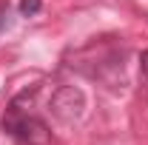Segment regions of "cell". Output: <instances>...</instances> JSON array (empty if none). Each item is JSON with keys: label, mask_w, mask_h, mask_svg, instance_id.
Instances as JSON below:
<instances>
[{"label": "cell", "mask_w": 148, "mask_h": 145, "mask_svg": "<svg viewBox=\"0 0 148 145\" xmlns=\"http://www.w3.org/2000/svg\"><path fill=\"white\" fill-rule=\"evenodd\" d=\"M3 125H6V131H12L20 142H26V145H49L51 142V131L40 117H26V114L12 108L6 114Z\"/></svg>", "instance_id": "obj_1"}, {"label": "cell", "mask_w": 148, "mask_h": 145, "mask_svg": "<svg viewBox=\"0 0 148 145\" xmlns=\"http://www.w3.org/2000/svg\"><path fill=\"white\" fill-rule=\"evenodd\" d=\"M83 108H86V97H83V91L74 88V85H63L51 97V114L57 120H63V122H74L83 114Z\"/></svg>", "instance_id": "obj_2"}, {"label": "cell", "mask_w": 148, "mask_h": 145, "mask_svg": "<svg viewBox=\"0 0 148 145\" xmlns=\"http://www.w3.org/2000/svg\"><path fill=\"white\" fill-rule=\"evenodd\" d=\"M40 9H43L40 0H20V14H23V17H32V14H37Z\"/></svg>", "instance_id": "obj_3"}, {"label": "cell", "mask_w": 148, "mask_h": 145, "mask_svg": "<svg viewBox=\"0 0 148 145\" xmlns=\"http://www.w3.org/2000/svg\"><path fill=\"white\" fill-rule=\"evenodd\" d=\"M140 68H143V74L148 77V49L143 51V54H140Z\"/></svg>", "instance_id": "obj_4"}, {"label": "cell", "mask_w": 148, "mask_h": 145, "mask_svg": "<svg viewBox=\"0 0 148 145\" xmlns=\"http://www.w3.org/2000/svg\"><path fill=\"white\" fill-rule=\"evenodd\" d=\"M3 14H6V6H0V23H3Z\"/></svg>", "instance_id": "obj_5"}]
</instances>
